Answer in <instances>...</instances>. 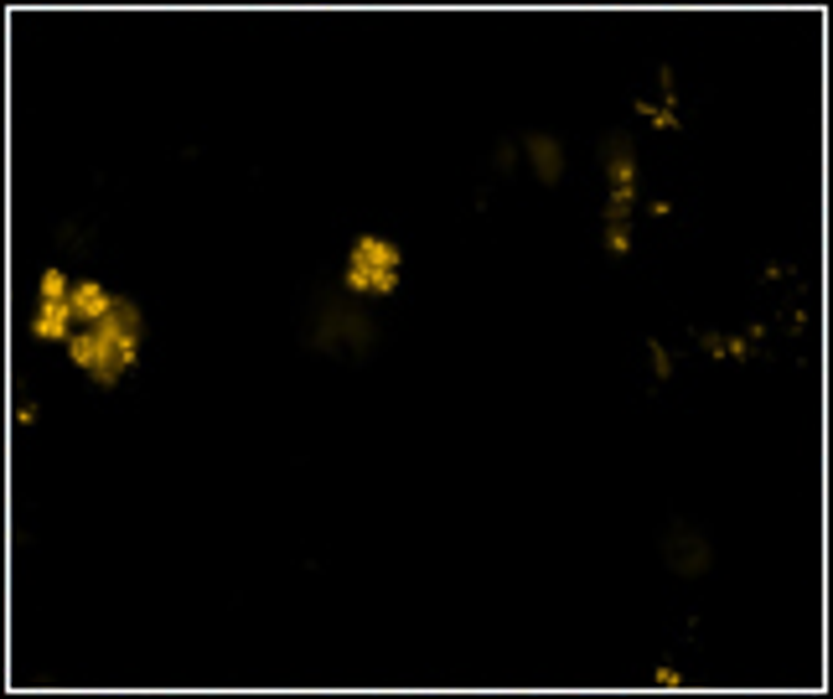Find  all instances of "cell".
Masks as SVG:
<instances>
[{"instance_id":"6da1fadb","label":"cell","mask_w":833,"mask_h":699,"mask_svg":"<svg viewBox=\"0 0 833 699\" xmlns=\"http://www.w3.org/2000/svg\"><path fill=\"white\" fill-rule=\"evenodd\" d=\"M135 347H140V311L119 301L99 327L68 337V358L94 373L99 384H114V378L135 363Z\"/></svg>"},{"instance_id":"7a4b0ae2","label":"cell","mask_w":833,"mask_h":699,"mask_svg":"<svg viewBox=\"0 0 833 699\" xmlns=\"http://www.w3.org/2000/svg\"><path fill=\"white\" fill-rule=\"evenodd\" d=\"M399 249L389 239H357L352 244V259H347V285L352 290H373V296H389V290L399 285Z\"/></svg>"},{"instance_id":"3957f363","label":"cell","mask_w":833,"mask_h":699,"mask_svg":"<svg viewBox=\"0 0 833 699\" xmlns=\"http://www.w3.org/2000/svg\"><path fill=\"white\" fill-rule=\"evenodd\" d=\"M68 306H73V322H83V327H99V322H104V316H109L119 301L109 296V290H104L99 280H78V285H73V296H68Z\"/></svg>"},{"instance_id":"277c9868","label":"cell","mask_w":833,"mask_h":699,"mask_svg":"<svg viewBox=\"0 0 833 699\" xmlns=\"http://www.w3.org/2000/svg\"><path fill=\"white\" fill-rule=\"evenodd\" d=\"M606 171H611V192H616V197H637V161H632V151H627L621 140H611Z\"/></svg>"},{"instance_id":"5b68a950","label":"cell","mask_w":833,"mask_h":699,"mask_svg":"<svg viewBox=\"0 0 833 699\" xmlns=\"http://www.w3.org/2000/svg\"><path fill=\"white\" fill-rule=\"evenodd\" d=\"M32 332H37V337H47V342L73 337V306H68V301H42V311H37Z\"/></svg>"},{"instance_id":"8992f818","label":"cell","mask_w":833,"mask_h":699,"mask_svg":"<svg viewBox=\"0 0 833 699\" xmlns=\"http://www.w3.org/2000/svg\"><path fill=\"white\" fill-rule=\"evenodd\" d=\"M528 156H533V166H539V177H544V182H559L564 161H559V145H554L549 135H533V140H528Z\"/></svg>"},{"instance_id":"52a82bcc","label":"cell","mask_w":833,"mask_h":699,"mask_svg":"<svg viewBox=\"0 0 833 699\" xmlns=\"http://www.w3.org/2000/svg\"><path fill=\"white\" fill-rule=\"evenodd\" d=\"M73 296V285L63 270H42V301H68Z\"/></svg>"},{"instance_id":"ba28073f","label":"cell","mask_w":833,"mask_h":699,"mask_svg":"<svg viewBox=\"0 0 833 699\" xmlns=\"http://www.w3.org/2000/svg\"><path fill=\"white\" fill-rule=\"evenodd\" d=\"M606 244H611V254H627V249H632L627 223H606Z\"/></svg>"},{"instance_id":"9c48e42d","label":"cell","mask_w":833,"mask_h":699,"mask_svg":"<svg viewBox=\"0 0 833 699\" xmlns=\"http://www.w3.org/2000/svg\"><path fill=\"white\" fill-rule=\"evenodd\" d=\"M658 684L663 689H683V674H678V668H658Z\"/></svg>"},{"instance_id":"30bf717a","label":"cell","mask_w":833,"mask_h":699,"mask_svg":"<svg viewBox=\"0 0 833 699\" xmlns=\"http://www.w3.org/2000/svg\"><path fill=\"white\" fill-rule=\"evenodd\" d=\"M652 368H658V373H668V368H673V363H668V353H663L658 342H652Z\"/></svg>"}]
</instances>
